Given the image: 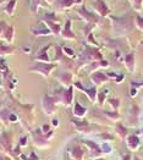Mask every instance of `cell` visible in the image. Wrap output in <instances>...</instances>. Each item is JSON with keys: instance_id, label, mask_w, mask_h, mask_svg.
I'll return each instance as SVG.
<instances>
[{"instance_id": "cell-1", "label": "cell", "mask_w": 143, "mask_h": 160, "mask_svg": "<svg viewBox=\"0 0 143 160\" xmlns=\"http://www.w3.org/2000/svg\"><path fill=\"white\" fill-rule=\"evenodd\" d=\"M43 23L49 28V31L52 32V34L54 36H58V34H61V31H63V27L60 25L56 15L54 12H48L44 15L43 17Z\"/></svg>"}, {"instance_id": "cell-2", "label": "cell", "mask_w": 143, "mask_h": 160, "mask_svg": "<svg viewBox=\"0 0 143 160\" xmlns=\"http://www.w3.org/2000/svg\"><path fill=\"white\" fill-rule=\"evenodd\" d=\"M56 66H58V64L38 62V64H34L33 66L29 67V71L31 72H34V73H38L40 76H43L44 78H48L50 76V73L56 68Z\"/></svg>"}, {"instance_id": "cell-3", "label": "cell", "mask_w": 143, "mask_h": 160, "mask_svg": "<svg viewBox=\"0 0 143 160\" xmlns=\"http://www.w3.org/2000/svg\"><path fill=\"white\" fill-rule=\"evenodd\" d=\"M42 107L43 110L47 115H53L56 112V99L49 95V94H44L42 97Z\"/></svg>"}, {"instance_id": "cell-4", "label": "cell", "mask_w": 143, "mask_h": 160, "mask_svg": "<svg viewBox=\"0 0 143 160\" xmlns=\"http://www.w3.org/2000/svg\"><path fill=\"white\" fill-rule=\"evenodd\" d=\"M56 102L64 104L65 107H70L72 104V102H74V88H72V86L64 89L60 93V97L56 98Z\"/></svg>"}, {"instance_id": "cell-5", "label": "cell", "mask_w": 143, "mask_h": 160, "mask_svg": "<svg viewBox=\"0 0 143 160\" xmlns=\"http://www.w3.org/2000/svg\"><path fill=\"white\" fill-rule=\"evenodd\" d=\"M92 8L95 11V13H98L99 16H108L110 13V9H109V6L106 5V2H105L104 0H95V1H93Z\"/></svg>"}, {"instance_id": "cell-6", "label": "cell", "mask_w": 143, "mask_h": 160, "mask_svg": "<svg viewBox=\"0 0 143 160\" xmlns=\"http://www.w3.org/2000/svg\"><path fill=\"white\" fill-rule=\"evenodd\" d=\"M77 12L78 15L88 23V25H92V23H95L97 21H98V17H97V15H94V13L89 12V11H87V9H86V6H81V8H78L77 9Z\"/></svg>"}, {"instance_id": "cell-7", "label": "cell", "mask_w": 143, "mask_h": 160, "mask_svg": "<svg viewBox=\"0 0 143 160\" xmlns=\"http://www.w3.org/2000/svg\"><path fill=\"white\" fill-rule=\"evenodd\" d=\"M54 2H55V9L58 12H65L75 5L74 0H55Z\"/></svg>"}, {"instance_id": "cell-8", "label": "cell", "mask_w": 143, "mask_h": 160, "mask_svg": "<svg viewBox=\"0 0 143 160\" xmlns=\"http://www.w3.org/2000/svg\"><path fill=\"white\" fill-rule=\"evenodd\" d=\"M61 36L64 39L67 40H76V36L71 28V20H66L65 22V26L63 27V31H61Z\"/></svg>"}, {"instance_id": "cell-9", "label": "cell", "mask_w": 143, "mask_h": 160, "mask_svg": "<svg viewBox=\"0 0 143 160\" xmlns=\"http://www.w3.org/2000/svg\"><path fill=\"white\" fill-rule=\"evenodd\" d=\"M56 81H59V83L63 84L65 88H69V87H71V84H74L72 83L74 76L70 72H63L59 76H56Z\"/></svg>"}, {"instance_id": "cell-10", "label": "cell", "mask_w": 143, "mask_h": 160, "mask_svg": "<svg viewBox=\"0 0 143 160\" xmlns=\"http://www.w3.org/2000/svg\"><path fill=\"white\" fill-rule=\"evenodd\" d=\"M55 0H31L29 2V8L32 13H37L40 6H45V5H52L54 4Z\"/></svg>"}, {"instance_id": "cell-11", "label": "cell", "mask_w": 143, "mask_h": 160, "mask_svg": "<svg viewBox=\"0 0 143 160\" xmlns=\"http://www.w3.org/2000/svg\"><path fill=\"white\" fill-rule=\"evenodd\" d=\"M91 80L94 84L100 86V84H103L104 82H106L109 78H108V76H106L105 73H103V72H100V71H95V72H93V73L91 75Z\"/></svg>"}, {"instance_id": "cell-12", "label": "cell", "mask_w": 143, "mask_h": 160, "mask_svg": "<svg viewBox=\"0 0 143 160\" xmlns=\"http://www.w3.org/2000/svg\"><path fill=\"white\" fill-rule=\"evenodd\" d=\"M31 33L37 37H44V36H52V32L45 25H42L40 27H33L31 28Z\"/></svg>"}, {"instance_id": "cell-13", "label": "cell", "mask_w": 143, "mask_h": 160, "mask_svg": "<svg viewBox=\"0 0 143 160\" xmlns=\"http://www.w3.org/2000/svg\"><path fill=\"white\" fill-rule=\"evenodd\" d=\"M126 143H127V147L130 150H137L140 146H141V141L140 138L136 136V134H130L127 136V139H126Z\"/></svg>"}, {"instance_id": "cell-14", "label": "cell", "mask_w": 143, "mask_h": 160, "mask_svg": "<svg viewBox=\"0 0 143 160\" xmlns=\"http://www.w3.org/2000/svg\"><path fill=\"white\" fill-rule=\"evenodd\" d=\"M83 143L89 148V154H91V157H98V155L102 154V149H100V147H99L97 143H94V142H92V141H83Z\"/></svg>"}, {"instance_id": "cell-15", "label": "cell", "mask_w": 143, "mask_h": 160, "mask_svg": "<svg viewBox=\"0 0 143 160\" xmlns=\"http://www.w3.org/2000/svg\"><path fill=\"white\" fill-rule=\"evenodd\" d=\"M49 48H50V45L42 48L40 52L38 53V55L34 58V61H38V62H49L50 61V59L48 56V49Z\"/></svg>"}, {"instance_id": "cell-16", "label": "cell", "mask_w": 143, "mask_h": 160, "mask_svg": "<svg viewBox=\"0 0 143 160\" xmlns=\"http://www.w3.org/2000/svg\"><path fill=\"white\" fill-rule=\"evenodd\" d=\"M33 139H34V144L38 146V147H47L48 143H47V139H45V136L40 133V131H34L33 132Z\"/></svg>"}, {"instance_id": "cell-17", "label": "cell", "mask_w": 143, "mask_h": 160, "mask_svg": "<svg viewBox=\"0 0 143 160\" xmlns=\"http://www.w3.org/2000/svg\"><path fill=\"white\" fill-rule=\"evenodd\" d=\"M13 26H5V28H4V31H3V34H1V37L4 38V39L6 40L8 43H9V45L11 44L13 42Z\"/></svg>"}, {"instance_id": "cell-18", "label": "cell", "mask_w": 143, "mask_h": 160, "mask_svg": "<svg viewBox=\"0 0 143 160\" xmlns=\"http://www.w3.org/2000/svg\"><path fill=\"white\" fill-rule=\"evenodd\" d=\"M16 4H17V0H9L3 8L4 12L6 15H9V16H13L15 10H16Z\"/></svg>"}, {"instance_id": "cell-19", "label": "cell", "mask_w": 143, "mask_h": 160, "mask_svg": "<svg viewBox=\"0 0 143 160\" xmlns=\"http://www.w3.org/2000/svg\"><path fill=\"white\" fill-rule=\"evenodd\" d=\"M74 123V126L77 128V131L79 132H87L89 130V123L87 121H77V120H72L71 121Z\"/></svg>"}, {"instance_id": "cell-20", "label": "cell", "mask_w": 143, "mask_h": 160, "mask_svg": "<svg viewBox=\"0 0 143 160\" xmlns=\"http://www.w3.org/2000/svg\"><path fill=\"white\" fill-rule=\"evenodd\" d=\"M125 65L127 67V70L130 71L131 73L132 72H135V54H129V55H126V58H125Z\"/></svg>"}, {"instance_id": "cell-21", "label": "cell", "mask_w": 143, "mask_h": 160, "mask_svg": "<svg viewBox=\"0 0 143 160\" xmlns=\"http://www.w3.org/2000/svg\"><path fill=\"white\" fill-rule=\"evenodd\" d=\"M82 92H84V94L89 98V100H91L92 103H94L95 102V99H97V88H94V87H92V88H83V91Z\"/></svg>"}, {"instance_id": "cell-22", "label": "cell", "mask_w": 143, "mask_h": 160, "mask_svg": "<svg viewBox=\"0 0 143 160\" xmlns=\"http://www.w3.org/2000/svg\"><path fill=\"white\" fill-rule=\"evenodd\" d=\"M86 112H87V109L84 107H82L79 103H76L75 104V107H74V114H75V116H77V118H83L84 115H86Z\"/></svg>"}, {"instance_id": "cell-23", "label": "cell", "mask_w": 143, "mask_h": 160, "mask_svg": "<svg viewBox=\"0 0 143 160\" xmlns=\"http://www.w3.org/2000/svg\"><path fill=\"white\" fill-rule=\"evenodd\" d=\"M15 53V48L13 45H3L0 44V56H4V55H9V54Z\"/></svg>"}, {"instance_id": "cell-24", "label": "cell", "mask_w": 143, "mask_h": 160, "mask_svg": "<svg viewBox=\"0 0 143 160\" xmlns=\"http://www.w3.org/2000/svg\"><path fill=\"white\" fill-rule=\"evenodd\" d=\"M132 8L136 10V11H142L143 9V0H130Z\"/></svg>"}, {"instance_id": "cell-25", "label": "cell", "mask_w": 143, "mask_h": 160, "mask_svg": "<svg viewBox=\"0 0 143 160\" xmlns=\"http://www.w3.org/2000/svg\"><path fill=\"white\" fill-rule=\"evenodd\" d=\"M9 116H10V112H9L6 109L0 110V121H1V122H4V123L9 122Z\"/></svg>"}, {"instance_id": "cell-26", "label": "cell", "mask_w": 143, "mask_h": 160, "mask_svg": "<svg viewBox=\"0 0 143 160\" xmlns=\"http://www.w3.org/2000/svg\"><path fill=\"white\" fill-rule=\"evenodd\" d=\"M82 155H83V152L79 149V148H74V152H71V157L74 158V159H77V160H81L82 159Z\"/></svg>"}, {"instance_id": "cell-27", "label": "cell", "mask_w": 143, "mask_h": 160, "mask_svg": "<svg viewBox=\"0 0 143 160\" xmlns=\"http://www.w3.org/2000/svg\"><path fill=\"white\" fill-rule=\"evenodd\" d=\"M104 115L106 118H109L110 120H114V121L120 119V115L117 114V111H104Z\"/></svg>"}, {"instance_id": "cell-28", "label": "cell", "mask_w": 143, "mask_h": 160, "mask_svg": "<svg viewBox=\"0 0 143 160\" xmlns=\"http://www.w3.org/2000/svg\"><path fill=\"white\" fill-rule=\"evenodd\" d=\"M108 93H109V89H108V88L104 89L102 93H98L97 98H98V102H99L100 105H103V103H104V100H105V98H106V95H108Z\"/></svg>"}, {"instance_id": "cell-29", "label": "cell", "mask_w": 143, "mask_h": 160, "mask_svg": "<svg viewBox=\"0 0 143 160\" xmlns=\"http://www.w3.org/2000/svg\"><path fill=\"white\" fill-rule=\"evenodd\" d=\"M61 50H63V54L66 55V56H69V58H75V52L71 49V48H69V47H64V48H61Z\"/></svg>"}, {"instance_id": "cell-30", "label": "cell", "mask_w": 143, "mask_h": 160, "mask_svg": "<svg viewBox=\"0 0 143 160\" xmlns=\"http://www.w3.org/2000/svg\"><path fill=\"white\" fill-rule=\"evenodd\" d=\"M100 149H102V153H108V154H110V153L113 152V147H111L108 142H104V143L100 146Z\"/></svg>"}, {"instance_id": "cell-31", "label": "cell", "mask_w": 143, "mask_h": 160, "mask_svg": "<svg viewBox=\"0 0 143 160\" xmlns=\"http://www.w3.org/2000/svg\"><path fill=\"white\" fill-rule=\"evenodd\" d=\"M116 131H119L117 133L120 134L122 138H125V137H126V134H127V130H126V128H125L122 125H117V126H116Z\"/></svg>"}, {"instance_id": "cell-32", "label": "cell", "mask_w": 143, "mask_h": 160, "mask_svg": "<svg viewBox=\"0 0 143 160\" xmlns=\"http://www.w3.org/2000/svg\"><path fill=\"white\" fill-rule=\"evenodd\" d=\"M109 104L114 108V110L116 111V109L120 107V100H119V99H115V98H111V99H109Z\"/></svg>"}, {"instance_id": "cell-33", "label": "cell", "mask_w": 143, "mask_h": 160, "mask_svg": "<svg viewBox=\"0 0 143 160\" xmlns=\"http://www.w3.org/2000/svg\"><path fill=\"white\" fill-rule=\"evenodd\" d=\"M8 65H6V62H5V60L4 59H0V72H3V73H6L8 72Z\"/></svg>"}, {"instance_id": "cell-34", "label": "cell", "mask_w": 143, "mask_h": 160, "mask_svg": "<svg viewBox=\"0 0 143 160\" xmlns=\"http://www.w3.org/2000/svg\"><path fill=\"white\" fill-rule=\"evenodd\" d=\"M136 25L143 32V18L141 16H136Z\"/></svg>"}, {"instance_id": "cell-35", "label": "cell", "mask_w": 143, "mask_h": 160, "mask_svg": "<svg viewBox=\"0 0 143 160\" xmlns=\"http://www.w3.org/2000/svg\"><path fill=\"white\" fill-rule=\"evenodd\" d=\"M49 130H50V126H49V125H47V123H45V125H43V127H42V131H43L44 133L47 134L48 132H50Z\"/></svg>"}, {"instance_id": "cell-36", "label": "cell", "mask_w": 143, "mask_h": 160, "mask_svg": "<svg viewBox=\"0 0 143 160\" xmlns=\"http://www.w3.org/2000/svg\"><path fill=\"white\" fill-rule=\"evenodd\" d=\"M26 142H27V137H22V138L20 139V146H21V147H25L27 144Z\"/></svg>"}, {"instance_id": "cell-37", "label": "cell", "mask_w": 143, "mask_h": 160, "mask_svg": "<svg viewBox=\"0 0 143 160\" xmlns=\"http://www.w3.org/2000/svg\"><path fill=\"white\" fill-rule=\"evenodd\" d=\"M137 92H138V89H137L136 87H132V88H131V97H136V95H137Z\"/></svg>"}, {"instance_id": "cell-38", "label": "cell", "mask_w": 143, "mask_h": 160, "mask_svg": "<svg viewBox=\"0 0 143 160\" xmlns=\"http://www.w3.org/2000/svg\"><path fill=\"white\" fill-rule=\"evenodd\" d=\"M17 121V118L13 115V114H10V116H9V122H16Z\"/></svg>"}, {"instance_id": "cell-39", "label": "cell", "mask_w": 143, "mask_h": 160, "mask_svg": "<svg viewBox=\"0 0 143 160\" xmlns=\"http://www.w3.org/2000/svg\"><path fill=\"white\" fill-rule=\"evenodd\" d=\"M27 160H39V159H38V157H36V154L32 152L31 155H29V159H27Z\"/></svg>"}, {"instance_id": "cell-40", "label": "cell", "mask_w": 143, "mask_h": 160, "mask_svg": "<svg viewBox=\"0 0 143 160\" xmlns=\"http://www.w3.org/2000/svg\"><path fill=\"white\" fill-rule=\"evenodd\" d=\"M124 78H125V77H124L122 75H120V76L117 75V77H116V78H115V82H116V83H120L121 81H124Z\"/></svg>"}, {"instance_id": "cell-41", "label": "cell", "mask_w": 143, "mask_h": 160, "mask_svg": "<svg viewBox=\"0 0 143 160\" xmlns=\"http://www.w3.org/2000/svg\"><path fill=\"white\" fill-rule=\"evenodd\" d=\"M75 1V5L77 4V5H82V2H83V0H74Z\"/></svg>"}, {"instance_id": "cell-42", "label": "cell", "mask_w": 143, "mask_h": 160, "mask_svg": "<svg viewBox=\"0 0 143 160\" xmlns=\"http://www.w3.org/2000/svg\"><path fill=\"white\" fill-rule=\"evenodd\" d=\"M58 125H59V120L54 119V120H53V126H58Z\"/></svg>"}, {"instance_id": "cell-43", "label": "cell", "mask_w": 143, "mask_h": 160, "mask_svg": "<svg viewBox=\"0 0 143 160\" xmlns=\"http://www.w3.org/2000/svg\"><path fill=\"white\" fill-rule=\"evenodd\" d=\"M23 50H25L26 53H29V52H31V48H29V47H23Z\"/></svg>"}, {"instance_id": "cell-44", "label": "cell", "mask_w": 143, "mask_h": 160, "mask_svg": "<svg viewBox=\"0 0 143 160\" xmlns=\"http://www.w3.org/2000/svg\"><path fill=\"white\" fill-rule=\"evenodd\" d=\"M1 160H10V159H8V158H1Z\"/></svg>"}, {"instance_id": "cell-45", "label": "cell", "mask_w": 143, "mask_h": 160, "mask_svg": "<svg viewBox=\"0 0 143 160\" xmlns=\"http://www.w3.org/2000/svg\"><path fill=\"white\" fill-rule=\"evenodd\" d=\"M95 160H105V159H95Z\"/></svg>"}, {"instance_id": "cell-46", "label": "cell", "mask_w": 143, "mask_h": 160, "mask_svg": "<svg viewBox=\"0 0 143 160\" xmlns=\"http://www.w3.org/2000/svg\"><path fill=\"white\" fill-rule=\"evenodd\" d=\"M0 87H1V82H0Z\"/></svg>"}, {"instance_id": "cell-47", "label": "cell", "mask_w": 143, "mask_h": 160, "mask_svg": "<svg viewBox=\"0 0 143 160\" xmlns=\"http://www.w3.org/2000/svg\"><path fill=\"white\" fill-rule=\"evenodd\" d=\"M0 160H1V158H0Z\"/></svg>"}]
</instances>
